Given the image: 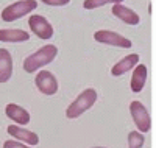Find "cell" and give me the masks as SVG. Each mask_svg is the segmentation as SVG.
Here are the masks:
<instances>
[{
    "mask_svg": "<svg viewBox=\"0 0 156 148\" xmlns=\"http://www.w3.org/2000/svg\"><path fill=\"white\" fill-rule=\"evenodd\" d=\"M58 55V47L53 44H47L41 47L37 51H34L33 55L27 56L23 61V70L27 73H34L37 72L41 67L50 64Z\"/></svg>",
    "mask_w": 156,
    "mask_h": 148,
    "instance_id": "1",
    "label": "cell"
},
{
    "mask_svg": "<svg viewBox=\"0 0 156 148\" xmlns=\"http://www.w3.org/2000/svg\"><path fill=\"white\" fill-rule=\"evenodd\" d=\"M12 76V56L6 48H0V83L9 81Z\"/></svg>",
    "mask_w": 156,
    "mask_h": 148,
    "instance_id": "13",
    "label": "cell"
},
{
    "mask_svg": "<svg viewBox=\"0 0 156 148\" xmlns=\"http://www.w3.org/2000/svg\"><path fill=\"white\" fill-rule=\"evenodd\" d=\"M94 148H105V146H94Z\"/></svg>",
    "mask_w": 156,
    "mask_h": 148,
    "instance_id": "19",
    "label": "cell"
},
{
    "mask_svg": "<svg viewBox=\"0 0 156 148\" xmlns=\"http://www.w3.org/2000/svg\"><path fill=\"white\" fill-rule=\"evenodd\" d=\"M139 64V55L137 53H131L128 56H123L119 62H115L111 69V75L112 76H120L123 73H126L128 70L134 69V67Z\"/></svg>",
    "mask_w": 156,
    "mask_h": 148,
    "instance_id": "11",
    "label": "cell"
},
{
    "mask_svg": "<svg viewBox=\"0 0 156 148\" xmlns=\"http://www.w3.org/2000/svg\"><path fill=\"white\" fill-rule=\"evenodd\" d=\"M37 8V2L36 0H19L8 5L3 11H2V19L5 22H14L23 16H27L28 12L34 11Z\"/></svg>",
    "mask_w": 156,
    "mask_h": 148,
    "instance_id": "3",
    "label": "cell"
},
{
    "mask_svg": "<svg viewBox=\"0 0 156 148\" xmlns=\"http://www.w3.org/2000/svg\"><path fill=\"white\" fill-rule=\"evenodd\" d=\"M41 2L48 6H64V5H69L70 0H41Z\"/></svg>",
    "mask_w": 156,
    "mask_h": 148,
    "instance_id": "17",
    "label": "cell"
},
{
    "mask_svg": "<svg viewBox=\"0 0 156 148\" xmlns=\"http://www.w3.org/2000/svg\"><path fill=\"white\" fill-rule=\"evenodd\" d=\"M111 12H112L114 17L120 19L123 23H128V25H139V22H140V17H139L137 12L133 11L131 8H128V6L122 5V3L112 5Z\"/></svg>",
    "mask_w": 156,
    "mask_h": 148,
    "instance_id": "8",
    "label": "cell"
},
{
    "mask_svg": "<svg viewBox=\"0 0 156 148\" xmlns=\"http://www.w3.org/2000/svg\"><path fill=\"white\" fill-rule=\"evenodd\" d=\"M34 84L37 90L44 93V95H55L58 92V79L48 70H41L39 73H36Z\"/></svg>",
    "mask_w": 156,
    "mask_h": 148,
    "instance_id": "6",
    "label": "cell"
},
{
    "mask_svg": "<svg viewBox=\"0 0 156 148\" xmlns=\"http://www.w3.org/2000/svg\"><path fill=\"white\" fill-rule=\"evenodd\" d=\"M145 137L139 131H131L128 134V148H142Z\"/></svg>",
    "mask_w": 156,
    "mask_h": 148,
    "instance_id": "15",
    "label": "cell"
},
{
    "mask_svg": "<svg viewBox=\"0 0 156 148\" xmlns=\"http://www.w3.org/2000/svg\"><path fill=\"white\" fill-rule=\"evenodd\" d=\"M8 134L12 136L16 140H20L23 143H27L30 146H34L39 143V136L36 132L30 131V129H25L22 126H17V125H9L8 126Z\"/></svg>",
    "mask_w": 156,
    "mask_h": 148,
    "instance_id": "9",
    "label": "cell"
},
{
    "mask_svg": "<svg viewBox=\"0 0 156 148\" xmlns=\"http://www.w3.org/2000/svg\"><path fill=\"white\" fill-rule=\"evenodd\" d=\"M30 39L28 31L19 28H3L0 30V42H25Z\"/></svg>",
    "mask_w": 156,
    "mask_h": 148,
    "instance_id": "14",
    "label": "cell"
},
{
    "mask_svg": "<svg viewBox=\"0 0 156 148\" xmlns=\"http://www.w3.org/2000/svg\"><path fill=\"white\" fill-rule=\"evenodd\" d=\"M94 39L100 44H106V45H114V47H120V48H129L131 47V41L128 37L111 31V30H98L94 33Z\"/></svg>",
    "mask_w": 156,
    "mask_h": 148,
    "instance_id": "5",
    "label": "cell"
},
{
    "mask_svg": "<svg viewBox=\"0 0 156 148\" xmlns=\"http://www.w3.org/2000/svg\"><path fill=\"white\" fill-rule=\"evenodd\" d=\"M147 76H148V69L145 64H137L133 70L131 75V81H129V86H131V90L134 93L140 92L144 89L145 83H147Z\"/></svg>",
    "mask_w": 156,
    "mask_h": 148,
    "instance_id": "12",
    "label": "cell"
},
{
    "mask_svg": "<svg viewBox=\"0 0 156 148\" xmlns=\"http://www.w3.org/2000/svg\"><path fill=\"white\" fill-rule=\"evenodd\" d=\"M129 114H131V118L134 125L137 126V131L139 132H148L150 128H151V118H150V114L147 111V107L142 104L140 101L134 100L129 103Z\"/></svg>",
    "mask_w": 156,
    "mask_h": 148,
    "instance_id": "4",
    "label": "cell"
},
{
    "mask_svg": "<svg viewBox=\"0 0 156 148\" xmlns=\"http://www.w3.org/2000/svg\"><path fill=\"white\" fill-rule=\"evenodd\" d=\"M3 148H30L28 145H23L17 140H5L3 142Z\"/></svg>",
    "mask_w": 156,
    "mask_h": 148,
    "instance_id": "18",
    "label": "cell"
},
{
    "mask_svg": "<svg viewBox=\"0 0 156 148\" xmlns=\"http://www.w3.org/2000/svg\"><path fill=\"white\" fill-rule=\"evenodd\" d=\"M28 25H30V28L31 31L39 37V39H44V41H47V39L50 37H53V26H51V23L41 14H33L30 16L28 19Z\"/></svg>",
    "mask_w": 156,
    "mask_h": 148,
    "instance_id": "7",
    "label": "cell"
},
{
    "mask_svg": "<svg viewBox=\"0 0 156 148\" xmlns=\"http://www.w3.org/2000/svg\"><path fill=\"white\" fill-rule=\"evenodd\" d=\"M123 0H84L83 2V8L84 9H95V8H100V6H105L108 3H122Z\"/></svg>",
    "mask_w": 156,
    "mask_h": 148,
    "instance_id": "16",
    "label": "cell"
},
{
    "mask_svg": "<svg viewBox=\"0 0 156 148\" xmlns=\"http://www.w3.org/2000/svg\"><path fill=\"white\" fill-rule=\"evenodd\" d=\"M5 114H6V117L9 120H12V122L17 123V125H27V123H30V118H31L30 117V112L27 109H23L22 106L16 104V103L6 104Z\"/></svg>",
    "mask_w": 156,
    "mask_h": 148,
    "instance_id": "10",
    "label": "cell"
},
{
    "mask_svg": "<svg viewBox=\"0 0 156 148\" xmlns=\"http://www.w3.org/2000/svg\"><path fill=\"white\" fill-rule=\"evenodd\" d=\"M97 101V90L92 87L84 89L80 95H78L66 109V117L67 118H76L81 114H84L87 109L94 106V103Z\"/></svg>",
    "mask_w": 156,
    "mask_h": 148,
    "instance_id": "2",
    "label": "cell"
}]
</instances>
